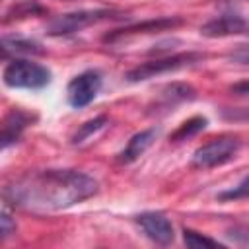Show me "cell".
Wrapping results in <instances>:
<instances>
[{
    "instance_id": "obj_1",
    "label": "cell",
    "mask_w": 249,
    "mask_h": 249,
    "mask_svg": "<svg viewBox=\"0 0 249 249\" xmlns=\"http://www.w3.org/2000/svg\"><path fill=\"white\" fill-rule=\"evenodd\" d=\"M97 193L93 177L74 169L31 171L2 191V198L21 210L51 212L74 206Z\"/></svg>"
},
{
    "instance_id": "obj_2",
    "label": "cell",
    "mask_w": 249,
    "mask_h": 249,
    "mask_svg": "<svg viewBox=\"0 0 249 249\" xmlns=\"http://www.w3.org/2000/svg\"><path fill=\"white\" fill-rule=\"evenodd\" d=\"M2 80L8 88L41 89L51 82V70L27 58H12L4 68Z\"/></svg>"
},
{
    "instance_id": "obj_3",
    "label": "cell",
    "mask_w": 249,
    "mask_h": 249,
    "mask_svg": "<svg viewBox=\"0 0 249 249\" xmlns=\"http://www.w3.org/2000/svg\"><path fill=\"white\" fill-rule=\"evenodd\" d=\"M241 148V140L237 136H220V138H212L210 142L202 144L200 148L195 150L193 154V165L195 167H216L222 165L226 161H230L231 158H235V154Z\"/></svg>"
},
{
    "instance_id": "obj_4",
    "label": "cell",
    "mask_w": 249,
    "mask_h": 249,
    "mask_svg": "<svg viewBox=\"0 0 249 249\" xmlns=\"http://www.w3.org/2000/svg\"><path fill=\"white\" fill-rule=\"evenodd\" d=\"M115 14L117 12H113V10H80V12H72V14H62V16H56V18H53L49 21L47 33L49 35L76 33V31H82L84 27H89V25H93L97 21L119 18Z\"/></svg>"
},
{
    "instance_id": "obj_5",
    "label": "cell",
    "mask_w": 249,
    "mask_h": 249,
    "mask_svg": "<svg viewBox=\"0 0 249 249\" xmlns=\"http://www.w3.org/2000/svg\"><path fill=\"white\" fill-rule=\"evenodd\" d=\"M200 58H202V54H198V53H181V54H173V56H165V58L148 60V62H142L136 68L128 70L126 72V80L128 82H142V80L154 78L158 74L171 72V70H177L181 66L193 64V62H196Z\"/></svg>"
},
{
    "instance_id": "obj_6",
    "label": "cell",
    "mask_w": 249,
    "mask_h": 249,
    "mask_svg": "<svg viewBox=\"0 0 249 249\" xmlns=\"http://www.w3.org/2000/svg\"><path fill=\"white\" fill-rule=\"evenodd\" d=\"M99 89H101V76H99V72L86 70V72H82V74H78L76 78L70 80L68 89H66L68 103L72 107H76V109H82V107L89 105L97 97Z\"/></svg>"
},
{
    "instance_id": "obj_7",
    "label": "cell",
    "mask_w": 249,
    "mask_h": 249,
    "mask_svg": "<svg viewBox=\"0 0 249 249\" xmlns=\"http://www.w3.org/2000/svg\"><path fill=\"white\" fill-rule=\"evenodd\" d=\"M136 224L156 243L167 245L173 241V224L161 212H144L136 216Z\"/></svg>"
},
{
    "instance_id": "obj_8",
    "label": "cell",
    "mask_w": 249,
    "mask_h": 249,
    "mask_svg": "<svg viewBox=\"0 0 249 249\" xmlns=\"http://www.w3.org/2000/svg\"><path fill=\"white\" fill-rule=\"evenodd\" d=\"M35 121V115L25 113L21 109H12L4 119L0 126V152L6 150L8 146L16 144L21 136V132Z\"/></svg>"
},
{
    "instance_id": "obj_9",
    "label": "cell",
    "mask_w": 249,
    "mask_h": 249,
    "mask_svg": "<svg viewBox=\"0 0 249 249\" xmlns=\"http://www.w3.org/2000/svg\"><path fill=\"white\" fill-rule=\"evenodd\" d=\"M245 31H247V21L243 16H237V14H222L200 27V33L206 37H224V35H235Z\"/></svg>"
},
{
    "instance_id": "obj_10",
    "label": "cell",
    "mask_w": 249,
    "mask_h": 249,
    "mask_svg": "<svg viewBox=\"0 0 249 249\" xmlns=\"http://www.w3.org/2000/svg\"><path fill=\"white\" fill-rule=\"evenodd\" d=\"M21 54H43L41 43L21 35H4L0 37V58H19Z\"/></svg>"
},
{
    "instance_id": "obj_11",
    "label": "cell",
    "mask_w": 249,
    "mask_h": 249,
    "mask_svg": "<svg viewBox=\"0 0 249 249\" xmlns=\"http://www.w3.org/2000/svg\"><path fill=\"white\" fill-rule=\"evenodd\" d=\"M154 138H156V130H154V128L136 132V134L128 140V144L124 146V150L119 154V161H121V163H130V161L138 160V158L150 148V144L154 142Z\"/></svg>"
},
{
    "instance_id": "obj_12",
    "label": "cell",
    "mask_w": 249,
    "mask_h": 249,
    "mask_svg": "<svg viewBox=\"0 0 249 249\" xmlns=\"http://www.w3.org/2000/svg\"><path fill=\"white\" fill-rule=\"evenodd\" d=\"M195 97V89L189 84H171L167 88H163L161 95H160V103L163 107H173L175 103H181L185 99H193Z\"/></svg>"
},
{
    "instance_id": "obj_13",
    "label": "cell",
    "mask_w": 249,
    "mask_h": 249,
    "mask_svg": "<svg viewBox=\"0 0 249 249\" xmlns=\"http://www.w3.org/2000/svg\"><path fill=\"white\" fill-rule=\"evenodd\" d=\"M181 19H154V21H146V23H140V25H134V27H126V29H119L111 35L105 37V41H113L115 37H121V35H126V33H136V31H144V29H163V27H173V25H179Z\"/></svg>"
},
{
    "instance_id": "obj_14",
    "label": "cell",
    "mask_w": 249,
    "mask_h": 249,
    "mask_svg": "<svg viewBox=\"0 0 249 249\" xmlns=\"http://www.w3.org/2000/svg\"><path fill=\"white\" fill-rule=\"evenodd\" d=\"M206 126V119L204 117H193V119H189V121H185L171 136H169V140L171 142H179V140H187V138H191V136H195V134H198L202 128Z\"/></svg>"
},
{
    "instance_id": "obj_15",
    "label": "cell",
    "mask_w": 249,
    "mask_h": 249,
    "mask_svg": "<svg viewBox=\"0 0 249 249\" xmlns=\"http://www.w3.org/2000/svg\"><path fill=\"white\" fill-rule=\"evenodd\" d=\"M107 124V117L105 115H99V117H95L93 121H88V123H84L82 126H80V130L74 134V138H72V142L74 144H80V142H84V140H88L93 132H97L99 128H103Z\"/></svg>"
},
{
    "instance_id": "obj_16",
    "label": "cell",
    "mask_w": 249,
    "mask_h": 249,
    "mask_svg": "<svg viewBox=\"0 0 249 249\" xmlns=\"http://www.w3.org/2000/svg\"><path fill=\"white\" fill-rule=\"evenodd\" d=\"M183 239H185V243H187V247H193V249H196V247H222L218 241H214V239H210V237H206V235H200L198 231H195V230H183Z\"/></svg>"
},
{
    "instance_id": "obj_17",
    "label": "cell",
    "mask_w": 249,
    "mask_h": 249,
    "mask_svg": "<svg viewBox=\"0 0 249 249\" xmlns=\"http://www.w3.org/2000/svg\"><path fill=\"white\" fill-rule=\"evenodd\" d=\"M45 10L37 4V2H21V4H18L16 8H12V12L10 14H16V16H12V18H23V16H33V14H43Z\"/></svg>"
},
{
    "instance_id": "obj_18",
    "label": "cell",
    "mask_w": 249,
    "mask_h": 249,
    "mask_svg": "<svg viewBox=\"0 0 249 249\" xmlns=\"http://www.w3.org/2000/svg\"><path fill=\"white\" fill-rule=\"evenodd\" d=\"M247 195V177H243V181L239 183L237 189H231V191H224L218 195V198L222 200H231V198H243Z\"/></svg>"
},
{
    "instance_id": "obj_19",
    "label": "cell",
    "mask_w": 249,
    "mask_h": 249,
    "mask_svg": "<svg viewBox=\"0 0 249 249\" xmlns=\"http://www.w3.org/2000/svg\"><path fill=\"white\" fill-rule=\"evenodd\" d=\"M12 231H14V228H12V226H0V241H4Z\"/></svg>"
},
{
    "instance_id": "obj_20",
    "label": "cell",
    "mask_w": 249,
    "mask_h": 249,
    "mask_svg": "<svg viewBox=\"0 0 249 249\" xmlns=\"http://www.w3.org/2000/svg\"><path fill=\"white\" fill-rule=\"evenodd\" d=\"M233 91H239V95H245V93H247V82H243V84L235 86V88H233Z\"/></svg>"
}]
</instances>
